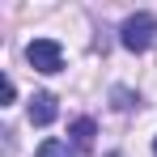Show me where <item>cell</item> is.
I'll use <instances>...</instances> for the list:
<instances>
[{"mask_svg": "<svg viewBox=\"0 0 157 157\" xmlns=\"http://www.w3.org/2000/svg\"><path fill=\"white\" fill-rule=\"evenodd\" d=\"M119 43H123V51H132V55L149 51L157 43V17L153 13H132L128 21L119 26Z\"/></svg>", "mask_w": 157, "mask_h": 157, "instance_id": "6da1fadb", "label": "cell"}, {"mask_svg": "<svg viewBox=\"0 0 157 157\" xmlns=\"http://www.w3.org/2000/svg\"><path fill=\"white\" fill-rule=\"evenodd\" d=\"M26 64L34 72H47V77H51V72L64 68V47H59L55 38H34L26 47Z\"/></svg>", "mask_w": 157, "mask_h": 157, "instance_id": "7a4b0ae2", "label": "cell"}, {"mask_svg": "<svg viewBox=\"0 0 157 157\" xmlns=\"http://www.w3.org/2000/svg\"><path fill=\"white\" fill-rule=\"evenodd\" d=\"M55 115H59L55 94H34V98H30V123H34V128H47V123H55Z\"/></svg>", "mask_w": 157, "mask_h": 157, "instance_id": "3957f363", "label": "cell"}, {"mask_svg": "<svg viewBox=\"0 0 157 157\" xmlns=\"http://www.w3.org/2000/svg\"><path fill=\"white\" fill-rule=\"evenodd\" d=\"M68 136H72V144H77V149H94L98 123H94L89 115H81V119H72V123H68Z\"/></svg>", "mask_w": 157, "mask_h": 157, "instance_id": "277c9868", "label": "cell"}, {"mask_svg": "<svg viewBox=\"0 0 157 157\" xmlns=\"http://www.w3.org/2000/svg\"><path fill=\"white\" fill-rule=\"evenodd\" d=\"M34 157H77V149H68L64 140H43L34 149Z\"/></svg>", "mask_w": 157, "mask_h": 157, "instance_id": "5b68a950", "label": "cell"}, {"mask_svg": "<svg viewBox=\"0 0 157 157\" xmlns=\"http://www.w3.org/2000/svg\"><path fill=\"white\" fill-rule=\"evenodd\" d=\"M110 98H115V110H132V106H140V98H136L132 89H123V85H115Z\"/></svg>", "mask_w": 157, "mask_h": 157, "instance_id": "8992f818", "label": "cell"}, {"mask_svg": "<svg viewBox=\"0 0 157 157\" xmlns=\"http://www.w3.org/2000/svg\"><path fill=\"white\" fill-rule=\"evenodd\" d=\"M17 98V85H13V77H4V106Z\"/></svg>", "mask_w": 157, "mask_h": 157, "instance_id": "52a82bcc", "label": "cell"}, {"mask_svg": "<svg viewBox=\"0 0 157 157\" xmlns=\"http://www.w3.org/2000/svg\"><path fill=\"white\" fill-rule=\"evenodd\" d=\"M153 157H157V140H153Z\"/></svg>", "mask_w": 157, "mask_h": 157, "instance_id": "ba28073f", "label": "cell"}, {"mask_svg": "<svg viewBox=\"0 0 157 157\" xmlns=\"http://www.w3.org/2000/svg\"><path fill=\"white\" fill-rule=\"evenodd\" d=\"M106 157H119V153H106Z\"/></svg>", "mask_w": 157, "mask_h": 157, "instance_id": "9c48e42d", "label": "cell"}]
</instances>
